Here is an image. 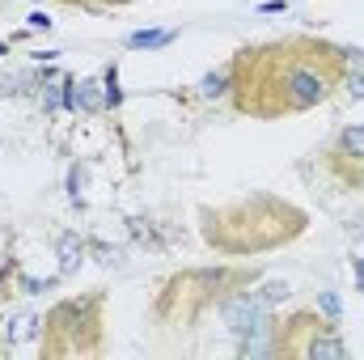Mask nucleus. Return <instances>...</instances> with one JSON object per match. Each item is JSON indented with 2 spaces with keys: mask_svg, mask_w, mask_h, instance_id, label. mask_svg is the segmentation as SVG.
<instances>
[{
  "mask_svg": "<svg viewBox=\"0 0 364 360\" xmlns=\"http://www.w3.org/2000/svg\"><path fill=\"white\" fill-rule=\"evenodd\" d=\"M220 318H225L229 335L237 339V348H242V344H250V339H267V335H275L272 309H267L255 292L225 297V301H220Z\"/></svg>",
  "mask_w": 364,
  "mask_h": 360,
  "instance_id": "obj_1",
  "label": "nucleus"
},
{
  "mask_svg": "<svg viewBox=\"0 0 364 360\" xmlns=\"http://www.w3.org/2000/svg\"><path fill=\"white\" fill-rule=\"evenodd\" d=\"M331 85H335L331 73H322V68L309 64V60L288 64L284 77H279V90H284V106H288V110H309V106L326 102V97H331Z\"/></svg>",
  "mask_w": 364,
  "mask_h": 360,
  "instance_id": "obj_2",
  "label": "nucleus"
},
{
  "mask_svg": "<svg viewBox=\"0 0 364 360\" xmlns=\"http://www.w3.org/2000/svg\"><path fill=\"white\" fill-rule=\"evenodd\" d=\"M309 327H314V322H309ZM296 352L309 356V360H348V344L339 339V327H331V322L322 327V322H318V327L309 331V339H305Z\"/></svg>",
  "mask_w": 364,
  "mask_h": 360,
  "instance_id": "obj_3",
  "label": "nucleus"
},
{
  "mask_svg": "<svg viewBox=\"0 0 364 360\" xmlns=\"http://www.w3.org/2000/svg\"><path fill=\"white\" fill-rule=\"evenodd\" d=\"M55 259H60V275H73V271H81V263L90 259V242L68 229V233L55 238Z\"/></svg>",
  "mask_w": 364,
  "mask_h": 360,
  "instance_id": "obj_4",
  "label": "nucleus"
},
{
  "mask_svg": "<svg viewBox=\"0 0 364 360\" xmlns=\"http://www.w3.org/2000/svg\"><path fill=\"white\" fill-rule=\"evenodd\" d=\"M178 38V30H132L127 38H123V47L127 51H161V47H170Z\"/></svg>",
  "mask_w": 364,
  "mask_h": 360,
  "instance_id": "obj_5",
  "label": "nucleus"
},
{
  "mask_svg": "<svg viewBox=\"0 0 364 360\" xmlns=\"http://www.w3.org/2000/svg\"><path fill=\"white\" fill-rule=\"evenodd\" d=\"M335 153H339V157H352V162H360L364 166V123H348V127L339 132Z\"/></svg>",
  "mask_w": 364,
  "mask_h": 360,
  "instance_id": "obj_6",
  "label": "nucleus"
},
{
  "mask_svg": "<svg viewBox=\"0 0 364 360\" xmlns=\"http://www.w3.org/2000/svg\"><path fill=\"white\" fill-rule=\"evenodd\" d=\"M250 292H255L267 309H275V305H284V301L292 297V284H288V280H267V284H259V288H250Z\"/></svg>",
  "mask_w": 364,
  "mask_h": 360,
  "instance_id": "obj_7",
  "label": "nucleus"
},
{
  "mask_svg": "<svg viewBox=\"0 0 364 360\" xmlns=\"http://www.w3.org/2000/svg\"><path fill=\"white\" fill-rule=\"evenodd\" d=\"M77 110H85V115L106 110V102H102V85H97V81H81V85H77Z\"/></svg>",
  "mask_w": 364,
  "mask_h": 360,
  "instance_id": "obj_8",
  "label": "nucleus"
},
{
  "mask_svg": "<svg viewBox=\"0 0 364 360\" xmlns=\"http://www.w3.org/2000/svg\"><path fill=\"white\" fill-rule=\"evenodd\" d=\"M229 90H233V77H229V73H208V77L199 81V93H203V97H225Z\"/></svg>",
  "mask_w": 364,
  "mask_h": 360,
  "instance_id": "obj_9",
  "label": "nucleus"
},
{
  "mask_svg": "<svg viewBox=\"0 0 364 360\" xmlns=\"http://www.w3.org/2000/svg\"><path fill=\"white\" fill-rule=\"evenodd\" d=\"M30 335H38V318H34V314H21V318L9 322V344H21V339H30Z\"/></svg>",
  "mask_w": 364,
  "mask_h": 360,
  "instance_id": "obj_10",
  "label": "nucleus"
},
{
  "mask_svg": "<svg viewBox=\"0 0 364 360\" xmlns=\"http://www.w3.org/2000/svg\"><path fill=\"white\" fill-rule=\"evenodd\" d=\"M102 102H106V110H114V106L123 102V90H119V68H106V77H102Z\"/></svg>",
  "mask_w": 364,
  "mask_h": 360,
  "instance_id": "obj_11",
  "label": "nucleus"
},
{
  "mask_svg": "<svg viewBox=\"0 0 364 360\" xmlns=\"http://www.w3.org/2000/svg\"><path fill=\"white\" fill-rule=\"evenodd\" d=\"M318 309L326 314V322H331V327H339V318H343V309H339V297H335L331 288H326V292H318Z\"/></svg>",
  "mask_w": 364,
  "mask_h": 360,
  "instance_id": "obj_12",
  "label": "nucleus"
},
{
  "mask_svg": "<svg viewBox=\"0 0 364 360\" xmlns=\"http://www.w3.org/2000/svg\"><path fill=\"white\" fill-rule=\"evenodd\" d=\"M60 106H64V81H60V85H43V110L55 115Z\"/></svg>",
  "mask_w": 364,
  "mask_h": 360,
  "instance_id": "obj_13",
  "label": "nucleus"
},
{
  "mask_svg": "<svg viewBox=\"0 0 364 360\" xmlns=\"http://www.w3.org/2000/svg\"><path fill=\"white\" fill-rule=\"evenodd\" d=\"M343 90L352 93V97H364V64H356V68L343 73Z\"/></svg>",
  "mask_w": 364,
  "mask_h": 360,
  "instance_id": "obj_14",
  "label": "nucleus"
},
{
  "mask_svg": "<svg viewBox=\"0 0 364 360\" xmlns=\"http://www.w3.org/2000/svg\"><path fill=\"white\" fill-rule=\"evenodd\" d=\"M90 255H97V263H114V259H119V250H110V246H102V242H93Z\"/></svg>",
  "mask_w": 364,
  "mask_h": 360,
  "instance_id": "obj_15",
  "label": "nucleus"
},
{
  "mask_svg": "<svg viewBox=\"0 0 364 360\" xmlns=\"http://www.w3.org/2000/svg\"><path fill=\"white\" fill-rule=\"evenodd\" d=\"M51 13H30V30H51Z\"/></svg>",
  "mask_w": 364,
  "mask_h": 360,
  "instance_id": "obj_16",
  "label": "nucleus"
},
{
  "mask_svg": "<svg viewBox=\"0 0 364 360\" xmlns=\"http://www.w3.org/2000/svg\"><path fill=\"white\" fill-rule=\"evenodd\" d=\"M77 186H81V170L73 166V170H68V195H73V199H81V191H77Z\"/></svg>",
  "mask_w": 364,
  "mask_h": 360,
  "instance_id": "obj_17",
  "label": "nucleus"
},
{
  "mask_svg": "<svg viewBox=\"0 0 364 360\" xmlns=\"http://www.w3.org/2000/svg\"><path fill=\"white\" fill-rule=\"evenodd\" d=\"M288 9V0H267V4H259V13H284Z\"/></svg>",
  "mask_w": 364,
  "mask_h": 360,
  "instance_id": "obj_18",
  "label": "nucleus"
},
{
  "mask_svg": "<svg viewBox=\"0 0 364 360\" xmlns=\"http://www.w3.org/2000/svg\"><path fill=\"white\" fill-rule=\"evenodd\" d=\"M352 271H356V288L364 292V259H352Z\"/></svg>",
  "mask_w": 364,
  "mask_h": 360,
  "instance_id": "obj_19",
  "label": "nucleus"
},
{
  "mask_svg": "<svg viewBox=\"0 0 364 360\" xmlns=\"http://www.w3.org/2000/svg\"><path fill=\"white\" fill-rule=\"evenodd\" d=\"M0 55H4V43H0Z\"/></svg>",
  "mask_w": 364,
  "mask_h": 360,
  "instance_id": "obj_20",
  "label": "nucleus"
}]
</instances>
